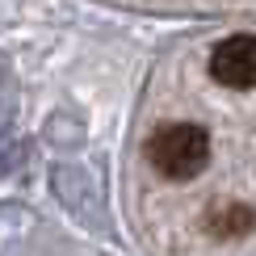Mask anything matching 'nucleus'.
Returning <instances> with one entry per match:
<instances>
[{
    "instance_id": "f257e3e1",
    "label": "nucleus",
    "mask_w": 256,
    "mask_h": 256,
    "mask_svg": "<svg viewBox=\"0 0 256 256\" xmlns=\"http://www.w3.org/2000/svg\"><path fill=\"white\" fill-rule=\"evenodd\" d=\"M147 164L164 180H194L210 164V134L198 122H164L147 134Z\"/></svg>"
},
{
    "instance_id": "f03ea898",
    "label": "nucleus",
    "mask_w": 256,
    "mask_h": 256,
    "mask_svg": "<svg viewBox=\"0 0 256 256\" xmlns=\"http://www.w3.org/2000/svg\"><path fill=\"white\" fill-rule=\"evenodd\" d=\"M210 76L222 88H252L256 84V38L252 34L222 38L214 55H210Z\"/></svg>"
},
{
    "instance_id": "7ed1b4c3",
    "label": "nucleus",
    "mask_w": 256,
    "mask_h": 256,
    "mask_svg": "<svg viewBox=\"0 0 256 256\" xmlns=\"http://www.w3.org/2000/svg\"><path fill=\"white\" fill-rule=\"evenodd\" d=\"M210 231L214 236H248L252 231V206L248 202H227L210 214Z\"/></svg>"
}]
</instances>
